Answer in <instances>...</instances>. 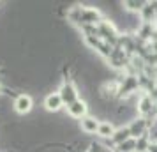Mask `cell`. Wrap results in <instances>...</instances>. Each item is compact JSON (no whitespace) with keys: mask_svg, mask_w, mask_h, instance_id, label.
<instances>
[{"mask_svg":"<svg viewBox=\"0 0 157 152\" xmlns=\"http://www.w3.org/2000/svg\"><path fill=\"white\" fill-rule=\"evenodd\" d=\"M14 106H16V111H18V113H27V111H30V108H32V99H30L29 95H20V97L16 99Z\"/></svg>","mask_w":157,"mask_h":152,"instance_id":"obj_1","label":"cell"},{"mask_svg":"<svg viewBox=\"0 0 157 152\" xmlns=\"http://www.w3.org/2000/svg\"><path fill=\"white\" fill-rule=\"evenodd\" d=\"M60 99H62V103H69V104H72V103L76 101V92H74L72 85H64L62 87V90H60Z\"/></svg>","mask_w":157,"mask_h":152,"instance_id":"obj_2","label":"cell"},{"mask_svg":"<svg viewBox=\"0 0 157 152\" xmlns=\"http://www.w3.org/2000/svg\"><path fill=\"white\" fill-rule=\"evenodd\" d=\"M85 111H86V106L83 101H74L72 104H69V113L72 117H81L85 115Z\"/></svg>","mask_w":157,"mask_h":152,"instance_id":"obj_3","label":"cell"},{"mask_svg":"<svg viewBox=\"0 0 157 152\" xmlns=\"http://www.w3.org/2000/svg\"><path fill=\"white\" fill-rule=\"evenodd\" d=\"M60 104H62V99H60V94L58 95H48L46 97V108L51 110V111H57V110H60Z\"/></svg>","mask_w":157,"mask_h":152,"instance_id":"obj_4","label":"cell"},{"mask_svg":"<svg viewBox=\"0 0 157 152\" xmlns=\"http://www.w3.org/2000/svg\"><path fill=\"white\" fill-rule=\"evenodd\" d=\"M81 127H83L86 133H95V131L99 129V124H97V120H95V119H92V117H86V119H83V120H81Z\"/></svg>","mask_w":157,"mask_h":152,"instance_id":"obj_5","label":"cell"},{"mask_svg":"<svg viewBox=\"0 0 157 152\" xmlns=\"http://www.w3.org/2000/svg\"><path fill=\"white\" fill-rule=\"evenodd\" d=\"M97 133H99L101 136H113L115 131H113V126L109 122H102L99 124V129H97Z\"/></svg>","mask_w":157,"mask_h":152,"instance_id":"obj_6","label":"cell"},{"mask_svg":"<svg viewBox=\"0 0 157 152\" xmlns=\"http://www.w3.org/2000/svg\"><path fill=\"white\" fill-rule=\"evenodd\" d=\"M129 134H131V131L129 129H120V131H117V133L113 134V140L120 145V143H124V142H127L129 140Z\"/></svg>","mask_w":157,"mask_h":152,"instance_id":"obj_7","label":"cell"},{"mask_svg":"<svg viewBox=\"0 0 157 152\" xmlns=\"http://www.w3.org/2000/svg\"><path fill=\"white\" fill-rule=\"evenodd\" d=\"M143 127H145V124H143V120H140V122H134V124H132L129 131H131V134H132V136H138V134H141Z\"/></svg>","mask_w":157,"mask_h":152,"instance_id":"obj_8","label":"cell"},{"mask_svg":"<svg viewBox=\"0 0 157 152\" xmlns=\"http://www.w3.org/2000/svg\"><path fill=\"white\" fill-rule=\"evenodd\" d=\"M134 145H136V143L132 142V140H127L125 143H120V150H122V152H131Z\"/></svg>","mask_w":157,"mask_h":152,"instance_id":"obj_9","label":"cell"},{"mask_svg":"<svg viewBox=\"0 0 157 152\" xmlns=\"http://www.w3.org/2000/svg\"><path fill=\"white\" fill-rule=\"evenodd\" d=\"M148 104H150L148 99H143V103H141V111H147V110H148Z\"/></svg>","mask_w":157,"mask_h":152,"instance_id":"obj_10","label":"cell"},{"mask_svg":"<svg viewBox=\"0 0 157 152\" xmlns=\"http://www.w3.org/2000/svg\"><path fill=\"white\" fill-rule=\"evenodd\" d=\"M148 150H150V152H157V145H150Z\"/></svg>","mask_w":157,"mask_h":152,"instance_id":"obj_11","label":"cell"}]
</instances>
